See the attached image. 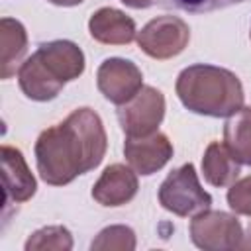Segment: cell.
Here are the masks:
<instances>
[{
	"label": "cell",
	"mask_w": 251,
	"mask_h": 251,
	"mask_svg": "<svg viewBox=\"0 0 251 251\" xmlns=\"http://www.w3.org/2000/svg\"><path fill=\"white\" fill-rule=\"evenodd\" d=\"M245 0H165V6L184 10L190 14H204V12H214L222 8H229L233 4H241Z\"/></svg>",
	"instance_id": "obj_19"
},
{
	"label": "cell",
	"mask_w": 251,
	"mask_h": 251,
	"mask_svg": "<svg viewBox=\"0 0 251 251\" xmlns=\"http://www.w3.org/2000/svg\"><path fill=\"white\" fill-rule=\"evenodd\" d=\"M249 35H251V31H249Z\"/></svg>",
	"instance_id": "obj_23"
},
{
	"label": "cell",
	"mask_w": 251,
	"mask_h": 251,
	"mask_svg": "<svg viewBox=\"0 0 251 251\" xmlns=\"http://www.w3.org/2000/svg\"><path fill=\"white\" fill-rule=\"evenodd\" d=\"M96 86L116 106L129 102L143 86V75L133 61L122 57L104 59L96 71Z\"/></svg>",
	"instance_id": "obj_8"
},
{
	"label": "cell",
	"mask_w": 251,
	"mask_h": 251,
	"mask_svg": "<svg viewBox=\"0 0 251 251\" xmlns=\"http://www.w3.org/2000/svg\"><path fill=\"white\" fill-rule=\"evenodd\" d=\"M224 145L239 165L251 167V106H241L224 124Z\"/></svg>",
	"instance_id": "obj_15"
},
{
	"label": "cell",
	"mask_w": 251,
	"mask_h": 251,
	"mask_svg": "<svg viewBox=\"0 0 251 251\" xmlns=\"http://www.w3.org/2000/svg\"><path fill=\"white\" fill-rule=\"evenodd\" d=\"M106 149L108 137L100 116L92 108H76L61 124L39 133L33 153L41 180L65 186L96 169Z\"/></svg>",
	"instance_id": "obj_1"
},
{
	"label": "cell",
	"mask_w": 251,
	"mask_h": 251,
	"mask_svg": "<svg viewBox=\"0 0 251 251\" xmlns=\"http://www.w3.org/2000/svg\"><path fill=\"white\" fill-rule=\"evenodd\" d=\"M47 2H51V4H55V6L71 8V6H78V4H82L84 0H47Z\"/></svg>",
	"instance_id": "obj_21"
},
{
	"label": "cell",
	"mask_w": 251,
	"mask_h": 251,
	"mask_svg": "<svg viewBox=\"0 0 251 251\" xmlns=\"http://www.w3.org/2000/svg\"><path fill=\"white\" fill-rule=\"evenodd\" d=\"M25 251H71L73 235L65 226H45L33 231L25 241Z\"/></svg>",
	"instance_id": "obj_16"
},
{
	"label": "cell",
	"mask_w": 251,
	"mask_h": 251,
	"mask_svg": "<svg viewBox=\"0 0 251 251\" xmlns=\"http://www.w3.org/2000/svg\"><path fill=\"white\" fill-rule=\"evenodd\" d=\"M227 204L235 214L251 218V176H243L229 184L227 188Z\"/></svg>",
	"instance_id": "obj_18"
},
{
	"label": "cell",
	"mask_w": 251,
	"mask_h": 251,
	"mask_svg": "<svg viewBox=\"0 0 251 251\" xmlns=\"http://www.w3.org/2000/svg\"><path fill=\"white\" fill-rule=\"evenodd\" d=\"M0 163H2V184H4V206L8 208L10 204L27 202L35 194L37 182L22 151L12 145H2Z\"/></svg>",
	"instance_id": "obj_10"
},
{
	"label": "cell",
	"mask_w": 251,
	"mask_h": 251,
	"mask_svg": "<svg viewBox=\"0 0 251 251\" xmlns=\"http://www.w3.org/2000/svg\"><path fill=\"white\" fill-rule=\"evenodd\" d=\"M241 169L239 163L231 157V153L227 151V147L220 141H212L202 157V175L204 180L212 186L224 188L229 186L237 180Z\"/></svg>",
	"instance_id": "obj_14"
},
{
	"label": "cell",
	"mask_w": 251,
	"mask_h": 251,
	"mask_svg": "<svg viewBox=\"0 0 251 251\" xmlns=\"http://www.w3.org/2000/svg\"><path fill=\"white\" fill-rule=\"evenodd\" d=\"M88 31L94 41L104 45H127L137 37L135 22L116 8H100L88 20Z\"/></svg>",
	"instance_id": "obj_12"
},
{
	"label": "cell",
	"mask_w": 251,
	"mask_h": 251,
	"mask_svg": "<svg viewBox=\"0 0 251 251\" xmlns=\"http://www.w3.org/2000/svg\"><path fill=\"white\" fill-rule=\"evenodd\" d=\"M190 239L204 251L239 249L243 227L233 214L222 210H204L190 220Z\"/></svg>",
	"instance_id": "obj_6"
},
{
	"label": "cell",
	"mask_w": 251,
	"mask_h": 251,
	"mask_svg": "<svg viewBox=\"0 0 251 251\" xmlns=\"http://www.w3.org/2000/svg\"><path fill=\"white\" fill-rule=\"evenodd\" d=\"M163 118L165 96L155 86H141L129 102L118 106V122L126 137H143L159 131Z\"/></svg>",
	"instance_id": "obj_7"
},
{
	"label": "cell",
	"mask_w": 251,
	"mask_h": 251,
	"mask_svg": "<svg viewBox=\"0 0 251 251\" xmlns=\"http://www.w3.org/2000/svg\"><path fill=\"white\" fill-rule=\"evenodd\" d=\"M92 251H133L135 231L129 226H108L90 243Z\"/></svg>",
	"instance_id": "obj_17"
},
{
	"label": "cell",
	"mask_w": 251,
	"mask_h": 251,
	"mask_svg": "<svg viewBox=\"0 0 251 251\" xmlns=\"http://www.w3.org/2000/svg\"><path fill=\"white\" fill-rule=\"evenodd\" d=\"M84 73V53L69 39L45 41L18 69L22 92L35 102H47L59 96L65 82Z\"/></svg>",
	"instance_id": "obj_2"
},
{
	"label": "cell",
	"mask_w": 251,
	"mask_h": 251,
	"mask_svg": "<svg viewBox=\"0 0 251 251\" xmlns=\"http://www.w3.org/2000/svg\"><path fill=\"white\" fill-rule=\"evenodd\" d=\"M239 249H251V222H249V226H247V231L243 233V239H241Z\"/></svg>",
	"instance_id": "obj_22"
},
{
	"label": "cell",
	"mask_w": 251,
	"mask_h": 251,
	"mask_svg": "<svg viewBox=\"0 0 251 251\" xmlns=\"http://www.w3.org/2000/svg\"><path fill=\"white\" fill-rule=\"evenodd\" d=\"M159 204L180 218H192L212 206V196L200 186L196 169L186 163L167 175L159 186Z\"/></svg>",
	"instance_id": "obj_4"
},
{
	"label": "cell",
	"mask_w": 251,
	"mask_h": 251,
	"mask_svg": "<svg viewBox=\"0 0 251 251\" xmlns=\"http://www.w3.org/2000/svg\"><path fill=\"white\" fill-rule=\"evenodd\" d=\"M124 155L127 165L143 176L161 171L173 157V143L161 131L143 137H126Z\"/></svg>",
	"instance_id": "obj_9"
},
{
	"label": "cell",
	"mask_w": 251,
	"mask_h": 251,
	"mask_svg": "<svg viewBox=\"0 0 251 251\" xmlns=\"http://www.w3.org/2000/svg\"><path fill=\"white\" fill-rule=\"evenodd\" d=\"M137 173L122 163L108 165L92 186V198L100 206L116 208L131 202L137 194Z\"/></svg>",
	"instance_id": "obj_11"
},
{
	"label": "cell",
	"mask_w": 251,
	"mask_h": 251,
	"mask_svg": "<svg viewBox=\"0 0 251 251\" xmlns=\"http://www.w3.org/2000/svg\"><path fill=\"white\" fill-rule=\"evenodd\" d=\"M175 90L186 110L210 118H227L245 100L243 84L235 73L204 63L182 69Z\"/></svg>",
	"instance_id": "obj_3"
},
{
	"label": "cell",
	"mask_w": 251,
	"mask_h": 251,
	"mask_svg": "<svg viewBox=\"0 0 251 251\" xmlns=\"http://www.w3.org/2000/svg\"><path fill=\"white\" fill-rule=\"evenodd\" d=\"M27 51V33L22 22L14 18L0 20V78L8 80L24 63Z\"/></svg>",
	"instance_id": "obj_13"
},
{
	"label": "cell",
	"mask_w": 251,
	"mask_h": 251,
	"mask_svg": "<svg viewBox=\"0 0 251 251\" xmlns=\"http://www.w3.org/2000/svg\"><path fill=\"white\" fill-rule=\"evenodd\" d=\"M135 39L145 55L165 61L184 51L190 41V27L178 16H157L137 31Z\"/></svg>",
	"instance_id": "obj_5"
},
{
	"label": "cell",
	"mask_w": 251,
	"mask_h": 251,
	"mask_svg": "<svg viewBox=\"0 0 251 251\" xmlns=\"http://www.w3.org/2000/svg\"><path fill=\"white\" fill-rule=\"evenodd\" d=\"M122 4L129 6V8H135V10H141V8H149L153 6L157 0H120Z\"/></svg>",
	"instance_id": "obj_20"
}]
</instances>
